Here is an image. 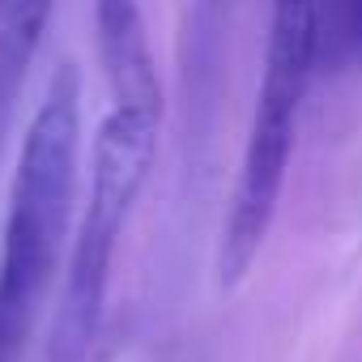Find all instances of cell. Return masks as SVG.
I'll return each instance as SVG.
<instances>
[{
	"label": "cell",
	"mask_w": 362,
	"mask_h": 362,
	"mask_svg": "<svg viewBox=\"0 0 362 362\" xmlns=\"http://www.w3.org/2000/svg\"><path fill=\"white\" fill-rule=\"evenodd\" d=\"M77 158H81V77L73 64H60L47 81L39 111L30 115L9 184L5 243H0V320L18 337L30 332L69 243V222L77 201Z\"/></svg>",
	"instance_id": "1"
},
{
	"label": "cell",
	"mask_w": 362,
	"mask_h": 362,
	"mask_svg": "<svg viewBox=\"0 0 362 362\" xmlns=\"http://www.w3.org/2000/svg\"><path fill=\"white\" fill-rule=\"evenodd\" d=\"M315 0H273L264 77L256 90V111L247 124L239 179L222 222L218 277L235 286L256 264L286 192V175L298 141V111L315 81Z\"/></svg>",
	"instance_id": "2"
},
{
	"label": "cell",
	"mask_w": 362,
	"mask_h": 362,
	"mask_svg": "<svg viewBox=\"0 0 362 362\" xmlns=\"http://www.w3.org/2000/svg\"><path fill=\"white\" fill-rule=\"evenodd\" d=\"M158 132H162V111H141V107H111L94 132L90 192L64 256V286L52 320V345H47L52 362H86L94 349L107 311L115 247L153 170Z\"/></svg>",
	"instance_id": "3"
},
{
	"label": "cell",
	"mask_w": 362,
	"mask_h": 362,
	"mask_svg": "<svg viewBox=\"0 0 362 362\" xmlns=\"http://www.w3.org/2000/svg\"><path fill=\"white\" fill-rule=\"evenodd\" d=\"M94 43L111 90V107L166 111L141 0H94Z\"/></svg>",
	"instance_id": "4"
},
{
	"label": "cell",
	"mask_w": 362,
	"mask_h": 362,
	"mask_svg": "<svg viewBox=\"0 0 362 362\" xmlns=\"http://www.w3.org/2000/svg\"><path fill=\"white\" fill-rule=\"evenodd\" d=\"M56 0H0V141L9 132L26 73L43 47Z\"/></svg>",
	"instance_id": "5"
},
{
	"label": "cell",
	"mask_w": 362,
	"mask_h": 362,
	"mask_svg": "<svg viewBox=\"0 0 362 362\" xmlns=\"http://www.w3.org/2000/svg\"><path fill=\"white\" fill-rule=\"evenodd\" d=\"M362 69V0H315V73Z\"/></svg>",
	"instance_id": "6"
},
{
	"label": "cell",
	"mask_w": 362,
	"mask_h": 362,
	"mask_svg": "<svg viewBox=\"0 0 362 362\" xmlns=\"http://www.w3.org/2000/svg\"><path fill=\"white\" fill-rule=\"evenodd\" d=\"M22 345H26V337H18L5 320H0V362H13L22 354Z\"/></svg>",
	"instance_id": "7"
}]
</instances>
